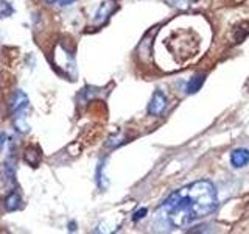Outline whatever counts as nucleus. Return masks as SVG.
Returning a JSON list of instances; mask_svg holds the SVG:
<instances>
[{
	"label": "nucleus",
	"mask_w": 249,
	"mask_h": 234,
	"mask_svg": "<svg viewBox=\"0 0 249 234\" xmlns=\"http://www.w3.org/2000/svg\"><path fill=\"white\" fill-rule=\"evenodd\" d=\"M204 80H206V75H204V74H196V75H193V77L190 78L189 84H187V92H189V94L198 92L199 88L202 86V83H204Z\"/></svg>",
	"instance_id": "obj_6"
},
{
	"label": "nucleus",
	"mask_w": 249,
	"mask_h": 234,
	"mask_svg": "<svg viewBox=\"0 0 249 234\" xmlns=\"http://www.w3.org/2000/svg\"><path fill=\"white\" fill-rule=\"evenodd\" d=\"M23 159L28 162L31 167H37V164L41 162V155H39L35 148H27L25 153H23Z\"/></svg>",
	"instance_id": "obj_8"
},
{
	"label": "nucleus",
	"mask_w": 249,
	"mask_h": 234,
	"mask_svg": "<svg viewBox=\"0 0 249 234\" xmlns=\"http://www.w3.org/2000/svg\"><path fill=\"white\" fill-rule=\"evenodd\" d=\"M14 172H16V162H14V159H8L5 162V174H6V178L14 179Z\"/></svg>",
	"instance_id": "obj_10"
},
{
	"label": "nucleus",
	"mask_w": 249,
	"mask_h": 234,
	"mask_svg": "<svg viewBox=\"0 0 249 234\" xmlns=\"http://www.w3.org/2000/svg\"><path fill=\"white\" fill-rule=\"evenodd\" d=\"M115 11V6L112 5V3H109V2H105L103 5H101L100 8H98V11H97V23H103V22H106L107 20V18L111 16L112 13Z\"/></svg>",
	"instance_id": "obj_5"
},
{
	"label": "nucleus",
	"mask_w": 249,
	"mask_h": 234,
	"mask_svg": "<svg viewBox=\"0 0 249 234\" xmlns=\"http://www.w3.org/2000/svg\"><path fill=\"white\" fill-rule=\"evenodd\" d=\"M165 108H167V97L160 91H156L153 94L150 105H148V113L151 116H160Z\"/></svg>",
	"instance_id": "obj_3"
},
{
	"label": "nucleus",
	"mask_w": 249,
	"mask_h": 234,
	"mask_svg": "<svg viewBox=\"0 0 249 234\" xmlns=\"http://www.w3.org/2000/svg\"><path fill=\"white\" fill-rule=\"evenodd\" d=\"M20 205H22V198H20V195L18 192H11L5 200V208H6V211H10V213H11V211L19 209Z\"/></svg>",
	"instance_id": "obj_7"
},
{
	"label": "nucleus",
	"mask_w": 249,
	"mask_h": 234,
	"mask_svg": "<svg viewBox=\"0 0 249 234\" xmlns=\"http://www.w3.org/2000/svg\"><path fill=\"white\" fill-rule=\"evenodd\" d=\"M248 162H249V150H246V148H237V150L232 152V155H231V164L235 169L245 167Z\"/></svg>",
	"instance_id": "obj_4"
},
{
	"label": "nucleus",
	"mask_w": 249,
	"mask_h": 234,
	"mask_svg": "<svg viewBox=\"0 0 249 234\" xmlns=\"http://www.w3.org/2000/svg\"><path fill=\"white\" fill-rule=\"evenodd\" d=\"M28 103H30V100H28V96L25 92H23L22 89L14 91V94L10 98V111H11V114L13 116L22 114L23 109L28 106Z\"/></svg>",
	"instance_id": "obj_2"
},
{
	"label": "nucleus",
	"mask_w": 249,
	"mask_h": 234,
	"mask_svg": "<svg viewBox=\"0 0 249 234\" xmlns=\"http://www.w3.org/2000/svg\"><path fill=\"white\" fill-rule=\"evenodd\" d=\"M146 213H148V209H146V208L139 209L137 213H136L134 215H132V220H134V222H137V220H142V218L146 215Z\"/></svg>",
	"instance_id": "obj_13"
},
{
	"label": "nucleus",
	"mask_w": 249,
	"mask_h": 234,
	"mask_svg": "<svg viewBox=\"0 0 249 234\" xmlns=\"http://www.w3.org/2000/svg\"><path fill=\"white\" fill-rule=\"evenodd\" d=\"M47 3H54V2H58V0H45Z\"/></svg>",
	"instance_id": "obj_15"
},
{
	"label": "nucleus",
	"mask_w": 249,
	"mask_h": 234,
	"mask_svg": "<svg viewBox=\"0 0 249 234\" xmlns=\"http://www.w3.org/2000/svg\"><path fill=\"white\" fill-rule=\"evenodd\" d=\"M103 169H105V162L101 161V162L98 164V167H97V172H95V181H97V184H98L100 189H105V187L107 186V179L105 178Z\"/></svg>",
	"instance_id": "obj_9"
},
{
	"label": "nucleus",
	"mask_w": 249,
	"mask_h": 234,
	"mask_svg": "<svg viewBox=\"0 0 249 234\" xmlns=\"http://www.w3.org/2000/svg\"><path fill=\"white\" fill-rule=\"evenodd\" d=\"M168 2H171L178 8H187V6H190L192 0H168Z\"/></svg>",
	"instance_id": "obj_12"
},
{
	"label": "nucleus",
	"mask_w": 249,
	"mask_h": 234,
	"mask_svg": "<svg viewBox=\"0 0 249 234\" xmlns=\"http://www.w3.org/2000/svg\"><path fill=\"white\" fill-rule=\"evenodd\" d=\"M10 14H13V6L6 2H0V18H6Z\"/></svg>",
	"instance_id": "obj_11"
},
{
	"label": "nucleus",
	"mask_w": 249,
	"mask_h": 234,
	"mask_svg": "<svg viewBox=\"0 0 249 234\" xmlns=\"http://www.w3.org/2000/svg\"><path fill=\"white\" fill-rule=\"evenodd\" d=\"M216 206L215 186L207 179H201L171 194L162 203L158 215L171 228H184L215 213Z\"/></svg>",
	"instance_id": "obj_1"
},
{
	"label": "nucleus",
	"mask_w": 249,
	"mask_h": 234,
	"mask_svg": "<svg viewBox=\"0 0 249 234\" xmlns=\"http://www.w3.org/2000/svg\"><path fill=\"white\" fill-rule=\"evenodd\" d=\"M75 2H76V0H61V6H69V5H72Z\"/></svg>",
	"instance_id": "obj_14"
}]
</instances>
